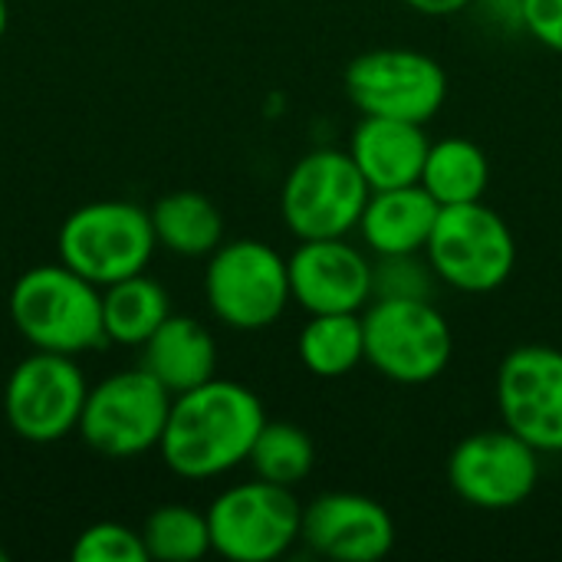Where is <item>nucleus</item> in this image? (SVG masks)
<instances>
[{
    "label": "nucleus",
    "instance_id": "nucleus-1",
    "mask_svg": "<svg viewBox=\"0 0 562 562\" xmlns=\"http://www.w3.org/2000/svg\"><path fill=\"white\" fill-rule=\"evenodd\" d=\"M263 425V402L247 385L214 375L171 398L158 454L184 481H214L247 464Z\"/></svg>",
    "mask_w": 562,
    "mask_h": 562
},
{
    "label": "nucleus",
    "instance_id": "nucleus-2",
    "mask_svg": "<svg viewBox=\"0 0 562 562\" xmlns=\"http://www.w3.org/2000/svg\"><path fill=\"white\" fill-rule=\"evenodd\" d=\"M13 329L40 352L82 356L105 346L102 286L59 263L26 270L10 290Z\"/></svg>",
    "mask_w": 562,
    "mask_h": 562
},
{
    "label": "nucleus",
    "instance_id": "nucleus-3",
    "mask_svg": "<svg viewBox=\"0 0 562 562\" xmlns=\"http://www.w3.org/2000/svg\"><path fill=\"white\" fill-rule=\"evenodd\" d=\"M366 362L395 385L435 382L454 356V333L431 300H382L362 310Z\"/></svg>",
    "mask_w": 562,
    "mask_h": 562
},
{
    "label": "nucleus",
    "instance_id": "nucleus-4",
    "mask_svg": "<svg viewBox=\"0 0 562 562\" xmlns=\"http://www.w3.org/2000/svg\"><path fill=\"white\" fill-rule=\"evenodd\" d=\"M204 296L227 329L260 333L293 303L286 257L254 237L227 240L207 257Z\"/></svg>",
    "mask_w": 562,
    "mask_h": 562
},
{
    "label": "nucleus",
    "instance_id": "nucleus-5",
    "mask_svg": "<svg viewBox=\"0 0 562 562\" xmlns=\"http://www.w3.org/2000/svg\"><path fill=\"white\" fill-rule=\"evenodd\" d=\"M151 214L132 201H92L59 227V260L95 286L145 273L155 257Z\"/></svg>",
    "mask_w": 562,
    "mask_h": 562
},
{
    "label": "nucleus",
    "instance_id": "nucleus-6",
    "mask_svg": "<svg viewBox=\"0 0 562 562\" xmlns=\"http://www.w3.org/2000/svg\"><path fill=\"white\" fill-rule=\"evenodd\" d=\"M425 254L445 286L471 296L501 290L517 267L514 231L484 201L441 207Z\"/></svg>",
    "mask_w": 562,
    "mask_h": 562
},
{
    "label": "nucleus",
    "instance_id": "nucleus-7",
    "mask_svg": "<svg viewBox=\"0 0 562 562\" xmlns=\"http://www.w3.org/2000/svg\"><path fill=\"white\" fill-rule=\"evenodd\" d=\"M171 398L175 395L142 366L112 372L99 385H89L76 431L102 458H138L158 448Z\"/></svg>",
    "mask_w": 562,
    "mask_h": 562
},
{
    "label": "nucleus",
    "instance_id": "nucleus-8",
    "mask_svg": "<svg viewBox=\"0 0 562 562\" xmlns=\"http://www.w3.org/2000/svg\"><path fill=\"white\" fill-rule=\"evenodd\" d=\"M369 194L372 188L349 151L316 148L290 168L280 214L296 240L349 237L359 231Z\"/></svg>",
    "mask_w": 562,
    "mask_h": 562
},
{
    "label": "nucleus",
    "instance_id": "nucleus-9",
    "mask_svg": "<svg viewBox=\"0 0 562 562\" xmlns=\"http://www.w3.org/2000/svg\"><path fill=\"white\" fill-rule=\"evenodd\" d=\"M211 553L231 562H273L300 543L303 507L293 487L247 481L221 491L207 507Z\"/></svg>",
    "mask_w": 562,
    "mask_h": 562
},
{
    "label": "nucleus",
    "instance_id": "nucleus-10",
    "mask_svg": "<svg viewBox=\"0 0 562 562\" xmlns=\"http://www.w3.org/2000/svg\"><path fill=\"white\" fill-rule=\"evenodd\" d=\"M349 102L362 115H385L428 125L448 99L445 66L422 53L402 46H382L356 56L342 76Z\"/></svg>",
    "mask_w": 562,
    "mask_h": 562
},
{
    "label": "nucleus",
    "instance_id": "nucleus-11",
    "mask_svg": "<svg viewBox=\"0 0 562 562\" xmlns=\"http://www.w3.org/2000/svg\"><path fill=\"white\" fill-rule=\"evenodd\" d=\"M86 395L89 382L76 356L36 349L10 372L3 415L16 438L30 445H53L79 428Z\"/></svg>",
    "mask_w": 562,
    "mask_h": 562
},
{
    "label": "nucleus",
    "instance_id": "nucleus-12",
    "mask_svg": "<svg viewBox=\"0 0 562 562\" xmlns=\"http://www.w3.org/2000/svg\"><path fill=\"white\" fill-rule=\"evenodd\" d=\"M451 491L477 510H510L540 484V451L510 428L468 435L448 458Z\"/></svg>",
    "mask_w": 562,
    "mask_h": 562
},
{
    "label": "nucleus",
    "instance_id": "nucleus-13",
    "mask_svg": "<svg viewBox=\"0 0 562 562\" xmlns=\"http://www.w3.org/2000/svg\"><path fill=\"white\" fill-rule=\"evenodd\" d=\"M497 412L504 428L540 454L562 451V352L517 346L497 369Z\"/></svg>",
    "mask_w": 562,
    "mask_h": 562
},
{
    "label": "nucleus",
    "instance_id": "nucleus-14",
    "mask_svg": "<svg viewBox=\"0 0 562 562\" xmlns=\"http://www.w3.org/2000/svg\"><path fill=\"white\" fill-rule=\"evenodd\" d=\"M293 303L310 316L316 313H362L372 290V260L346 237L300 240L286 257Z\"/></svg>",
    "mask_w": 562,
    "mask_h": 562
},
{
    "label": "nucleus",
    "instance_id": "nucleus-15",
    "mask_svg": "<svg viewBox=\"0 0 562 562\" xmlns=\"http://www.w3.org/2000/svg\"><path fill=\"white\" fill-rule=\"evenodd\" d=\"M300 540L326 560L379 562L395 547V520L372 497L333 491L303 507Z\"/></svg>",
    "mask_w": 562,
    "mask_h": 562
},
{
    "label": "nucleus",
    "instance_id": "nucleus-16",
    "mask_svg": "<svg viewBox=\"0 0 562 562\" xmlns=\"http://www.w3.org/2000/svg\"><path fill=\"white\" fill-rule=\"evenodd\" d=\"M428 148L431 142L425 135V125L385 115H362V122L352 128L346 151L359 165L369 188L385 191L418 184Z\"/></svg>",
    "mask_w": 562,
    "mask_h": 562
},
{
    "label": "nucleus",
    "instance_id": "nucleus-17",
    "mask_svg": "<svg viewBox=\"0 0 562 562\" xmlns=\"http://www.w3.org/2000/svg\"><path fill=\"white\" fill-rule=\"evenodd\" d=\"M438 214L441 204L422 184L372 191L359 221V237L375 257L422 254L431 240Z\"/></svg>",
    "mask_w": 562,
    "mask_h": 562
},
{
    "label": "nucleus",
    "instance_id": "nucleus-18",
    "mask_svg": "<svg viewBox=\"0 0 562 562\" xmlns=\"http://www.w3.org/2000/svg\"><path fill=\"white\" fill-rule=\"evenodd\" d=\"M171 395L191 392L217 375V342L194 316H168L145 342L142 362Z\"/></svg>",
    "mask_w": 562,
    "mask_h": 562
},
{
    "label": "nucleus",
    "instance_id": "nucleus-19",
    "mask_svg": "<svg viewBox=\"0 0 562 562\" xmlns=\"http://www.w3.org/2000/svg\"><path fill=\"white\" fill-rule=\"evenodd\" d=\"M148 214L158 247L178 257H211L224 244V217L217 204L198 191H168Z\"/></svg>",
    "mask_w": 562,
    "mask_h": 562
},
{
    "label": "nucleus",
    "instance_id": "nucleus-20",
    "mask_svg": "<svg viewBox=\"0 0 562 562\" xmlns=\"http://www.w3.org/2000/svg\"><path fill=\"white\" fill-rule=\"evenodd\" d=\"M171 316L168 290L148 277L135 273L119 283L102 286V326L105 342L115 346H138Z\"/></svg>",
    "mask_w": 562,
    "mask_h": 562
},
{
    "label": "nucleus",
    "instance_id": "nucleus-21",
    "mask_svg": "<svg viewBox=\"0 0 562 562\" xmlns=\"http://www.w3.org/2000/svg\"><path fill=\"white\" fill-rule=\"evenodd\" d=\"M418 184L441 207L484 201V191L491 184V161H487L484 148L471 138H461V135L438 138L428 148Z\"/></svg>",
    "mask_w": 562,
    "mask_h": 562
},
{
    "label": "nucleus",
    "instance_id": "nucleus-22",
    "mask_svg": "<svg viewBox=\"0 0 562 562\" xmlns=\"http://www.w3.org/2000/svg\"><path fill=\"white\" fill-rule=\"evenodd\" d=\"M306 372L319 379H342L366 362V329L359 313H316L296 339Z\"/></svg>",
    "mask_w": 562,
    "mask_h": 562
},
{
    "label": "nucleus",
    "instance_id": "nucleus-23",
    "mask_svg": "<svg viewBox=\"0 0 562 562\" xmlns=\"http://www.w3.org/2000/svg\"><path fill=\"white\" fill-rule=\"evenodd\" d=\"M142 543L148 560L194 562L211 553L207 510L191 504H161L148 514L142 527Z\"/></svg>",
    "mask_w": 562,
    "mask_h": 562
},
{
    "label": "nucleus",
    "instance_id": "nucleus-24",
    "mask_svg": "<svg viewBox=\"0 0 562 562\" xmlns=\"http://www.w3.org/2000/svg\"><path fill=\"white\" fill-rule=\"evenodd\" d=\"M247 464L260 481L280 484V487H296L310 477L316 464V448L313 438L290 422H267L250 448Z\"/></svg>",
    "mask_w": 562,
    "mask_h": 562
},
{
    "label": "nucleus",
    "instance_id": "nucleus-25",
    "mask_svg": "<svg viewBox=\"0 0 562 562\" xmlns=\"http://www.w3.org/2000/svg\"><path fill=\"white\" fill-rule=\"evenodd\" d=\"M438 273L428 254H385L372 260V290L382 300H431ZM372 296V300H375Z\"/></svg>",
    "mask_w": 562,
    "mask_h": 562
},
{
    "label": "nucleus",
    "instance_id": "nucleus-26",
    "mask_svg": "<svg viewBox=\"0 0 562 562\" xmlns=\"http://www.w3.org/2000/svg\"><path fill=\"white\" fill-rule=\"evenodd\" d=\"M72 560L76 562H145V543L142 530H132L115 520L92 524L82 530L72 543Z\"/></svg>",
    "mask_w": 562,
    "mask_h": 562
},
{
    "label": "nucleus",
    "instance_id": "nucleus-27",
    "mask_svg": "<svg viewBox=\"0 0 562 562\" xmlns=\"http://www.w3.org/2000/svg\"><path fill=\"white\" fill-rule=\"evenodd\" d=\"M524 30L562 56V0H520Z\"/></svg>",
    "mask_w": 562,
    "mask_h": 562
},
{
    "label": "nucleus",
    "instance_id": "nucleus-28",
    "mask_svg": "<svg viewBox=\"0 0 562 562\" xmlns=\"http://www.w3.org/2000/svg\"><path fill=\"white\" fill-rule=\"evenodd\" d=\"M415 13H425V16H451L464 7H471L474 0H405Z\"/></svg>",
    "mask_w": 562,
    "mask_h": 562
},
{
    "label": "nucleus",
    "instance_id": "nucleus-29",
    "mask_svg": "<svg viewBox=\"0 0 562 562\" xmlns=\"http://www.w3.org/2000/svg\"><path fill=\"white\" fill-rule=\"evenodd\" d=\"M7 23H10V10H7V0H0V40L7 33Z\"/></svg>",
    "mask_w": 562,
    "mask_h": 562
},
{
    "label": "nucleus",
    "instance_id": "nucleus-30",
    "mask_svg": "<svg viewBox=\"0 0 562 562\" xmlns=\"http://www.w3.org/2000/svg\"><path fill=\"white\" fill-rule=\"evenodd\" d=\"M0 562H7V550L3 547H0Z\"/></svg>",
    "mask_w": 562,
    "mask_h": 562
}]
</instances>
